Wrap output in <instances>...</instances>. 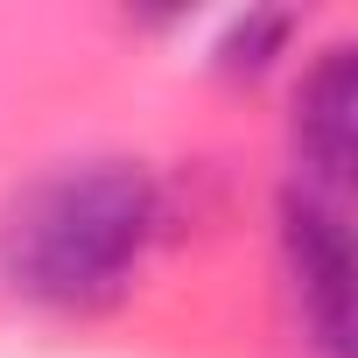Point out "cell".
Instances as JSON below:
<instances>
[{
  "label": "cell",
  "instance_id": "cell-1",
  "mask_svg": "<svg viewBox=\"0 0 358 358\" xmlns=\"http://www.w3.org/2000/svg\"><path fill=\"white\" fill-rule=\"evenodd\" d=\"M169 225V197L141 162H71L29 183L0 225V274L36 309L92 316L113 309L148 246Z\"/></svg>",
  "mask_w": 358,
  "mask_h": 358
},
{
  "label": "cell",
  "instance_id": "cell-2",
  "mask_svg": "<svg viewBox=\"0 0 358 358\" xmlns=\"http://www.w3.org/2000/svg\"><path fill=\"white\" fill-rule=\"evenodd\" d=\"M281 281H288L302 344L316 358H351V225H344V197L288 183V197H281Z\"/></svg>",
  "mask_w": 358,
  "mask_h": 358
},
{
  "label": "cell",
  "instance_id": "cell-3",
  "mask_svg": "<svg viewBox=\"0 0 358 358\" xmlns=\"http://www.w3.org/2000/svg\"><path fill=\"white\" fill-rule=\"evenodd\" d=\"M351 106H358V78H351V50L330 43L316 50V64L295 85V190H323L344 197L351 190Z\"/></svg>",
  "mask_w": 358,
  "mask_h": 358
}]
</instances>
